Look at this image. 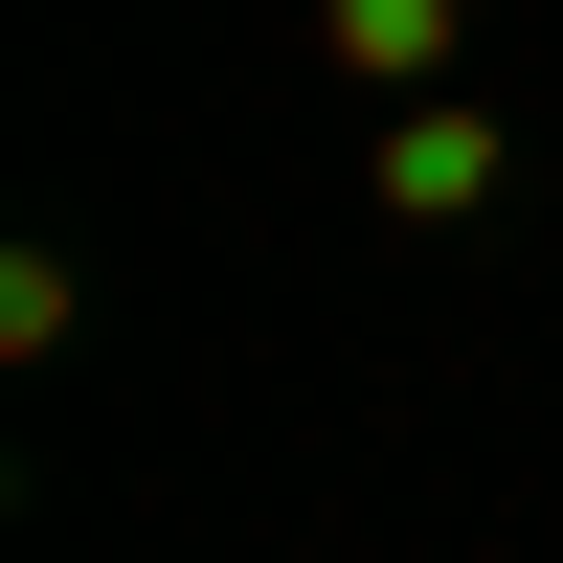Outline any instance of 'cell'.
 <instances>
[{
  "instance_id": "6da1fadb",
  "label": "cell",
  "mask_w": 563,
  "mask_h": 563,
  "mask_svg": "<svg viewBox=\"0 0 563 563\" xmlns=\"http://www.w3.org/2000/svg\"><path fill=\"white\" fill-rule=\"evenodd\" d=\"M384 203L406 225H474L496 203V113H474V90H406V113H384Z\"/></svg>"
},
{
  "instance_id": "7a4b0ae2",
  "label": "cell",
  "mask_w": 563,
  "mask_h": 563,
  "mask_svg": "<svg viewBox=\"0 0 563 563\" xmlns=\"http://www.w3.org/2000/svg\"><path fill=\"white\" fill-rule=\"evenodd\" d=\"M451 23H474V0H316V45H339L361 90H451Z\"/></svg>"
},
{
  "instance_id": "3957f363",
  "label": "cell",
  "mask_w": 563,
  "mask_h": 563,
  "mask_svg": "<svg viewBox=\"0 0 563 563\" xmlns=\"http://www.w3.org/2000/svg\"><path fill=\"white\" fill-rule=\"evenodd\" d=\"M0 361H68V249H0Z\"/></svg>"
}]
</instances>
